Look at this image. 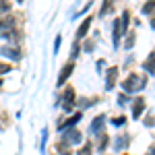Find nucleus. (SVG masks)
<instances>
[{
	"label": "nucleus",
	"instance_id": "obj_1",
	"mask_svg": "<svg viewBox=\"0 0 155 155\" xmlns=\"http://www.w3.org/2000/svg\"><path fill=\"white\" fill-rule=\"evenodd\" d=\"M145 85H147V81H145V79L137 77V74H130V77L122 83V89H124L126 93H134V91H141Z\"/></svg>",
	"mask_w": 155,
	"mask_h": 155
},
{
	"label": "nucleus",
	"instance_id": "obj_2",
	"mask_svg": "<svg viewBox=\"0 0 155 155\" xmlns=\"http://www.w3.org/2000/svg\"><path fill=\"white\" fill-rule=\"evenodd\" d=\"M77 143H81V132L77 130V128H68V130H64L62 145H64V147H71V145H77Z\"/></svg>",
	"mask_w": 155,
	"mask_h": 155
},
{
	"label": "nucleus",
	"instance_id": "obj_3",
	"mask_svg": "<svg viewBox=\"0 0 155 155\" xmlns=\"http://www.w3.org/2000/svg\"><path fill=\"white\" fill-rule=\"evenodd\" d=\"M0 54H2V56H6V58H12V60H21V50H17V48L2 46V48H0Z\"/></svg>",
	"mask_w": 155,
	"mask_h": 155
},
{
	"label": "nucleus",
	"instance_id": "obj_4",
	"mask_svg": "<svg viewBox=\"0 0 155 155\" xmlns=\"http://www.w3.org/2000/svg\"><path fill=\"white\" fill-rule=\"evenodd\" d=\"M72 71H74V62H68V64H66V66L60 71V74H58V87H60L62 83H66V79L71 77Z\"/></svg>",
	"mask_w": 155,
	"mask_h": 155
},
{
	"label": "nucleus",
	"instance_id": "obj_5",
	"mask_svg": "<svg viewBox=\"0 0 155 155\" xmlns=\"http://www.w3.org/2000/svg\"><path fill=\"white\" fill-rule=\"evenodd\" d=\"M81 118H83V114H81V112H79V114H74V116H71V118L66 120V122H62V124L58 126V130H60V132L68 130V128H71V126H74V124H77V122H79Z\"/></svg>",
	"mask_w": 155,
	"mask_h": 155
},
{
	"label": "nucleus",
	"instance_id": "obj_6",
	"mask_svg": "<svg viewBox=\"0 0 155 155\" xmlns=\"http://www.w3.org/2000/svg\"><path fill=\"white\" fill-rule=\"evenodd\" d=\"M116 77H118V66H112V68L107 71V79H106V89L107 91L116 85Z\"/></svg>",
	"mask_w": 155,
	"mask_h": 155
},
{
	"label": "nucleus",
	"instance_id": "obj_7",
	"mask_svg": "<svg viewBox=\"0 0 155 155\" xmlns=\"http://www.w3.org/2000/svg\"><path fill=\"white\" fill-rule=\"evenodd\" d=\"M91 23H93V17H87L83 23H81V27H79V31H77V37H74V39H81V37L87 35V31H89Z\"/></svg>",
	"mask_w": 155,
	"mask_h": 155
},
{
	"label": "nucleus",
	"instance_id": "obj_8",
	"mask_svg": "<svg viewBox=\"0 0 155 155\" xmlns=\"http://www.w3.org/2000/svg\"><path fill=\"white\" fill-rule=\"evenodd\" d=\"M104 122H106V116H97V118L91 122V132H93V134L101 132L104 130Z\"/></svg>",
	"mask_w": 155,
	"mask_h": 155
},
{
	"label": "nucleus",
	"instance_id": "obj_9",
	"mask_svg": "<svg viewBox=\"0 0 155 155\" xmlns=\"http://www.w3.org/2000/svg\"><path fill=\"white\" fill-rule=\"evenodd\" d=\"M72 99H74V91H72L71 87H68V89L64 91V104H62L66 112H68V110H71V107H72V106H71V104H72Z\"/></svg>",
	"mask_w": 155,
	"mask_h": 155
},
{
	"label": "nucleus",
	"instance_id": "obj_10",
	"mask_svg": "<svg viewBox=\"0 0 155 155\" xmlns=\"http://www.w3.org/2000/svg\"><path fill=\"white\" fill-rule=\"evenodd\" d=\"M145 110V101L139 97L137 101H134V106H132V118H141V112Z\"/></svg>",
	"mask_w": 155,
	"mask_h": 155
},
{
	"label": "nucleus",
	"instance_id": "obj_11",
	"mask_svg": "<svg viewBox=\"0 0 155 155\" xmlns=\"http://www.w3.org/2000/svg\"><path fill=\"white\" fill-rule=\"evenodd\" d=\"M12 31V23L11 21H0V37H8Z\"/></svg>",
	"mask_w": 155,
	"mask_h": 155
},
{
	"label": "nucleus",
	"instance_id": "obj_12",
	"mask_svg": "<svg viewBox=\"0 0 155 155\" xmlns=\"http://www.w3.org/2000/svg\"><path fill=\"white\" fill-rule=\"evenodd\" d=\"M155 12V0H147L143 4V15H153Z\"/></svg>",
	"mask_w": 155,
	"mask_h": 155
},
{
	"label": "nucleus",
	"instance_id": "obj_13",
	"mask_svg": "<svg viewBox=\"0 0 155 155\" xmlns=\"http://www.w3.org/2000/svg\"><path fill=\"white\" fill-rule=\"evenodd\" d=\"M120 31H122V25H120V21L116 19V21H114V46H118V37H120Z\"/></svg>",
	"mask_w": 155,
	"mask_h": 155
},
{
	"label": "nucleus",
	"instance_id": "obj_14",
	"mask_svg": "<svg viewBox=\"0 0 155 155\" xmlns=\"http://www.w3.org/2000/svg\"><path fill=\"white\" fill-rule=\"evenodd\" d=\"M114 143H116V149H122V147H126V143H128V137L126 134H120Z\"/></svg>",
	"mask_w": 155,
	"mask_h": 155
},
{
	"label": "nucleus",
	"instance_id": "obj_15",
	"mask_svg": "<svg viewBox=\"0 0 155 155\" xmlns=\"http://www.w3.org/2000/svg\"><path fill=\"white\" fill-rule=\"evenodd\" d=\"M143 68H145V71H149L151 74H155V60L149 58L147 62H143Z\"/></svg>",
	"mask_w": 155,
	"mask_h": 155
},
{
	"label": "nucleus",
	"instance_id": "obj_16",
	"mask_svg": "<svg viewBox=\"0 0 155 155\" xmlns=\"http://www.w3.org/2000/svg\"><path fill=\"white\" fill-rule=\"evenodd\" d=\"M8 12V0H0V15Z\"/></svg>",
	"mask_w": 155,
	"mask_h": 155
},
{
	"label": "nucleus",
	"instance_id": "obj_17",
	"mask_svg": "<svg viewBox=\"0 0 155 155\" xmlns=\"http://www.w3.org/2000/svg\"><path fill=\"white\" fill-rule=\"evenodd\" d=\"M11 72V64H0V74H6Z\"/></svg>",
	"mask_w": 155,
	"mask_h": 155
},
{
	"label": "nucleus",
	"instance_id": "obj_18",
	"mask_svg": "<svg viewBox=\"0 0 155 155\" xmlns=\"http://www.w3.org/2000/svg\"><path fill=\"white\" fill-rule=\"evenodd\" d=\"M60 44H62V35H56V46H54V54L60 50Z\"/></svg>",
	"mask_w": 155,
	"mask_h": 155
},
{
	"label": "nucleus",
	"instance_id": "obj_19",
	"mask_svg": "<svg viewBox=\"0 0 155 155\" xmlns=\"http://www.w3.org/2000/svg\"><path fill=\"white\" fill-rule=\"evenodd\" d=\"M132 41H134V33L128 35V39H126V48H132Z\"/></svg>",
	"mask_w": 155,
	"mask_h": 155
},
{
	"label": "nucleus",
	"instance_id": "obj_20",
	"mask_svg": "<svg viewBox=\"0 0 155 155\" xmlns=\"http://www.w3.org/2000/svg\"><path fill=\"white\" fill-rule=\"evenodd\" d=\"M112 122H114L116 126H122V124L126 122V118H114V120H112Z\"/></svg>",
	"mask_w": 155,
	"mask_h": 155
},
{
	"label": "nucleus",
	"instance_id": "obj_21",
	"mask_svg": "<svg viewBox=\"0 0 155 155\" xmlns=\"http://www.w3.org/2000/svg\"><path fill=\"white\" fill-rule=\"evenodd\" d=\"M89 151H91V147H83V149L79 151V155H89Z\"/></svg>",
	"mask_w": 155,
	"mask_h": 155
},
{
	"label": "nucleus",
	"instance_id": "obj_22",
	"mask_svg": "<svg viewBox=\"0 0 155 155\" xmlns=\"http://www.w3.org/2000/svg\"><path fill=\"white\" fill-rule=\"evenodd\" d=\"M147 155H155V147H151V149L147 151Z\"/></svg>",
	"mask_w": 155,
	"mask_h": 155
},
{
	"label": "nucleus",
	"instance_id": "obj_23",
	"mask_svg": "<svg viewBox=\"0 0 155 155\" xmlns=\"http://www.w3.org/2000/svg\"><path fill=\"white\" fill-rule=\"evenodd\" d=\"M17 2H23V0H17Z\"/></svg>",
	"mask_w": 155,
	"mask_h": 155
},
{
	"label": "nucleus",
	"instance_id": "obj_24",
	"mask_svg": "<svg viewBox=\"0 0 155 155\" xmlns=\"http://www.w3.org/2000/svg\"><path fill=\"white\" fill-rule=\"evenodd\" d=\"M0 85H2V81H0Z\"/></svg>",
	"mask_w": 155,
	"mask_h": 155
}]
</instances>
